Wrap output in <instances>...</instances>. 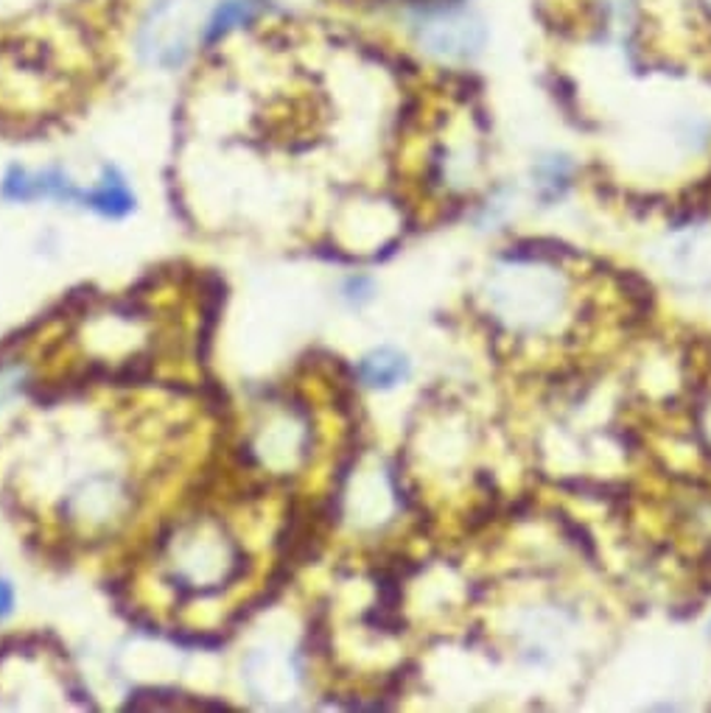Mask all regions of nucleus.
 <instances>
[{
	"label": "nucleus",
	"instance_id": "f257e3e1",
	"mask_svg": "<svg viewBox=\"0 0 711 713\" xmlns=\"http://www.w3.org/2000/svg\"><path fill=\"white\" fill-rule=\"evenodd\" d=\"M205 0H157L141 28V53L157 68H180L202 26Z\"/></svg>",
	"mask_w": 711,
	"mask_h": 713
},
{
	"label": "nucleus",
	"instance_id": "f03ea898",
	"mask_svg": "<svg viewBox=\"0 0 711 713\" xmlns=\"http://www.w3.org/2000/svg\"><path fill=\"white\" fill-rule=\"evenodd\" d=\"M418 43L441 59H471L485 43V28L473 9L459 0L423 3L412 20Z\"/></svg>",
	"mask_w": 711,
	"mask_h": 713
},
{
	"label": "nucleus",
	"instance_id": "7ed1b4c3",
	"mask_svg": "<svg viewBox=\"0 0 711 713\" xmlns=\"http://www.w3.org/2000/svg\"><path fill=\"white\" fill-rule=\"evenodd\" d=\"M241 554L233 540L221 537L219 532H200L188 537L182 546V563L177 579L182 588H191L194 593L219 588L230 579L239 577Z\"/></svg>",
	"mask_w": 711,
	"mask_h": 713
},
{
	"label": "nucleus",
	"instance_id": "20e7f679",
	"mask_svg": "<svg viewBox=\"0 0 711 713\" xmlns=\"http://www.w3.org/2000/svg\"><path fill=\"white\" fill-rule=\"evenodd\" d=\"M123 490L112 479H93L79 493L71 495V507L76 509V518H91V521H104L121 509Z\"/></svg>",
	"mask_w": 711,
	"mask_h": 713
},
{
	"label": "nucleus",
	"instance_id": "39448f33",
	"mask_svg": "<svg viewBox=\"0 0 711 713\" xmlns=\"http://www.w3.org/2000/svg\"><path fill=\"white\" fill-rule=\"evenodd\" d=\"M409 375V361L407 355L398 353V350H373L362 359L359 364V378L364 380L373 389H393L395 384H401Z\"/></svg>",
	"mask_w": 711,
	"mask_h": 713
},
{
	"label": "nucleus",
	"instance_id": "423d86ee",
	"mask_svg": "<svg viewBox=\"0 0 711 713\" xmlns=\"http://www.w3.org/2000/svg\"><path fill=\"white\" fill-rule=\"evenodd\" d=\"M82 202H87L91 207H96L104 216H123V213L132 210V193L126 191L121 177L116 171H107L104 174V182L96 188V191L85 193Z\"/></svg>",
	"mask_w": 711,
	"mask_h": 713
},
{
	"label": "nucleus",
	"instance_id": "0eeeda50",
	"mask_svg": "<svg viewBox=\"0 0 711 713\" xmlns=\"http://www.w3.org/2000/svg\"><path fill=\"white\" fill-rule=\"evenodd\" d=\"M258 0H225V3L216 9L210 26H207V39H216L219 34L230 32V28L250 23V20L258 14Z\"/></svg>",
	"mask_w": 711,
	"mask_h": 713
},
{
	"label": "nucleus",
	"instance_id": "6e6552de",
	"mask_svg": "<svg viewBox=\"0 0 711 713\" xmlns=\"http://www.w3.org/2000/svg\"><path fill=\"white\" fill-rule=\"evenodd\" d=\"M538 180H541L543 188H552V193H557L569 182V162L563 160V157L543 160L541 168H538Z\"/></svg>",
	"mask_w": 711,
	"mask_h": 713
},
{
	"label": "nucleus",
	"instance_id": "1a4fd4ad",
	"mask_svg": "<svg viewBox=\"0 0 711 713\" xmlns=\"http://www.w3.org/2000/svg\"><path fill=\"white\" fill-rule=\"evenodd\" d=\"M17 384H20L17 370H7V373H0V403L17 392Z\"/></svg>",
	"mask_w": 711,
	"mask_h": 713
},
{
	"label": "nucleus",
	"instance_id": "9d476101",
	"mask_svg": "<svg viewBox=\"0 0 711 713\" xmlns=\"http://www.w3.org/2000/svg\"><path fill=\"white\" fill-rule=\"evenodd\" d=\"M12 602H14L12 585L0 579V618H7L9 613H12Z\"/></svg>",
	"mask_w": 711,
	"mask_h": 713
},
{
	"label": "nucleus",
	"instance_id": "9b49d317",
	"mask_svg": "<svg viewBox=\"0 0 711 713\" xmlns=\"http://www.w3.org/2000/svg\"><path fill=\"white\" fill-rule=\"evenodd\" d=\"M700 7H703L706 14H709V17H711V0H700Z\"/></svg>",
	"mask_w": 711,
	"mask_h": 713
}]
</instances>
